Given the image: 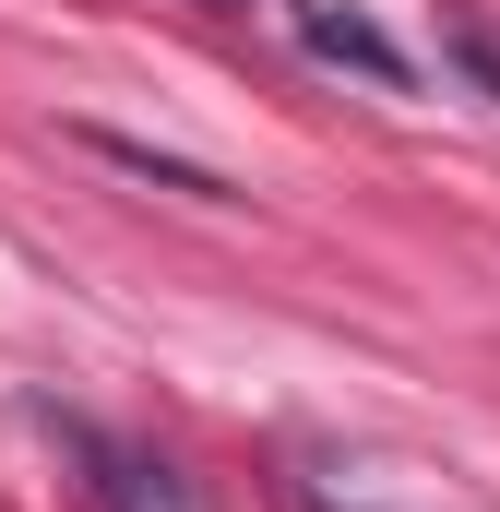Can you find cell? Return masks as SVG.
Wrapping results in <instances>:
<instances>
[{
	"label": "cell",
	"instance_id": "1",
	"mask_svg": "<svg viewBox=\"0 0 500 512\" xmlns=\"http://www.w3.org/2000/svg\"><path fill=\"white\" fill-rule=\"evenodd\" d=\"M298 48H310V60H334V72H358V84H417V60L381 36L358 0H298Z\"/></svg>",
	"mask_w": 500,
	"mask_h": 512
},
{
	"label": "cell",
	"instance_id": "2",
	"mask_svg": "<svg viewBox=\"0 0 500 512\" xmlns=\"http://www.w3.org/2000/svg\"><path fill=\"white\" fill-rule=\"evenodd\" d=\"M60 441L96 465V501H108V512H191V501H179V477H167L155 453H131V441H96V429H60Z\"/></svg>",
	"mask_w": 500,
	"mask_h": 512
},
{
	"label": "cell",
	"instance_id": "3",
	"mask_svg": "<svg viewBox=\"0 0 500 512\" xmlns=\"http://www.w3.org/2000/svg\"><path fill=\"white\" fill-rule=\"evenodd\" d=\"M108 167H131V179H155V191H203V203H227V179L215 167H179V155H155V143H120V131H84Z\"/></svg>",
	"mask_w": 500,
	"mask_h": 512
},
{
	"label": "cell",
	"instance_id": "4",
	"mask_svg": "<svg viewBox=\"0 0 500 512\" xmlns=\"http://www.w3.org/2000/svg\"><path fill=\"white\" fill-rule=\"evenodd\" d=\"M441 48H453V60H465V72L500 96V36H489V24H441Z\"/></svg>",
	"mask_w": 500,
	"mask_h": 512
},
{
	"label": "cell",
	"instance_id": "5",
	"mask_svg": "<svg viewBox=\"0 0 500 512\" xmlns=\"http://www.w3.org/2000/svg\"><path fill=\"white\" fill-rule=\"evenodd\" d=\"M203 12H250V0H203Z\"/></svg>",
	"mask_w": 500,
	"mask_h": 512
}]
</instances>
